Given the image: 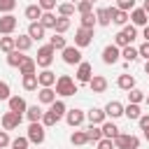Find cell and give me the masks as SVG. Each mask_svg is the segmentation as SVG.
Returning <instances> with one entry per match:
<instances>
[{"label":"cell","instance_id":"cell-52","mask_svg":"<svg viewBox=\"0 0 149 149\" xmlns=\"http://www.w3.org/2000/svg\"><path fill=\"white\" fill-rule=\"evenodd\" d=\"M137 54H140V56H144V58L149 61V42H142V44L137 47Z\"/></svg>","mask_w":149,"mask_h":149},{"label":"cell","instance_id":"cell-23","mask_svg":"<svg viewBox=\"0 0 149 149\" xmlns=\"http://www.w3.org/2000/svg\"><path fill=\"white\" fill-rule=\"evenodd\" d=\"M100 130H102V137H107V140H114V137L119 135V126L112 123V121H105V123L100 126Z\"/></svg>","mask_w":149,"mask_h":149},{"label":"cell","instance_id":"cell-41","mask_svg":"<svg viewBox=\"0 0 149 149\" xmlns=\"http://www.w3.org/2000/svg\"><path fill=\"white\" fill-rule=\"evenodd\" d=\"M56 123H58V119H56V114L47 109V112L42 114V126H44V128H51V126H56Z\"/></svg>","mask_w":149,"mask_h":149},{"label":"cell","instance_id":"cell-16","mask_svg":"<svg viewBox=\"0 0 149 149\" xmlns=\"http://www.w3.org/2000/svg\"><path fill=\"white\" fill-rule=\"evenodd\" d=\"M105 116H112V119L123 116V105H121L119 100H109L107 107H105Z\"/></svg>","mask_w":149,"mask_h":149},{"label":"cell","instance_id":"cell-6","mask_svg":"<svg viewBox=\"0 0 149 149\" xmlns=\"http://www.w3.org/2000/svg\"><path fill=\"white\" fill-rule=\"evenodd\" d=\"M119 58H121V49H119V47H114V44H107V47L102 49V63H107V65H114Z\"/></svg>","mask_w":149,"mask_h":149},{"label":"cell","instance_id":"cell-11","mask_svg":"<svg viewBox=\"0 0 149 149\" xmlns=\"http://www.w3.org/2000/svg\"><path fill=\"white\" fill-rule=\"evenodd\" d=\"M14 30H16V16H12V14L0 16V33L2 35H12Z\"/></svg>","mask_w":149,"mask_h":149},{"label":"cell","instance_id":"cell-13","mask_svg":"<svg viewBox=\"0 0 149 149\" xmlns=\"http://www.w3.org/2000/svg\"><path fill=\"white\" fill-rule=\"evenodd\" d=\"M37 84H40V88H51V86L56 84V74H54L51 70H42V72L37 74Z\"/></svg>","mask_w":149,"mask_h":149},{"label":"cell","instance_id":"cell-58","mask_svg":"<svg viewBox=\"0 0 149 149\" xmlns=\"http://www.w3.org/2000/svg\"><path fill=\"white\" fill-rule=\"evenodd\" d=\"M144 140H147V142H149V130H144Z\"/></svg>","mask_w":149,"mask_h":149},{"label":"cell","instance_id":"cell-45","mask_svg":"<svg viewBox=\"0 0 149 149\" xmlns=\"http://www.w3.org/2000/svg\"><path fill=\"white\" fill-rule=\"evenodd\" d=\"M14 7H16V0H0V12L2 14H12Z\"/></svg>","mask_w":149,"mask_h":149},{"label":"cell","instance_id":"cell-1","mask_svg":"<svg viewBox=\"0 0 149 149\" xmlns=\"http://www.w3.org/2000/svg\"><path fill=\"white\" fill-rule=\"evenodd\" d=\"M77 93V84H74V79L70 77V74H61L58 79H56V95H74Z\"/></svg>","mask_w":149,"mask_h":149},{"label":"cell","instance_id":"cell-42","mask_svg":"<svg viewBox=\"0 0 149 149\" xmlns=\"http://www.w3.org/2000/svg\"><path fill=\"white\" fill-rule=\"evenodd\" d=\"M0 51H5V54L14 51V37H9V35L0 37Z\"/></svg>","mask_w":149,"mask_h":149},{"label":"cell","instance_id":"cell-48","mask_svg":"<svg viewBox=\"0 0 149 149\" xmlns=\"http://www.w3.org/2000/svg\"><path fill=\"white\" fill-rule=\"evenodd\" d=\"M9 98H12L9 95V84L0 79V100H9Z\"/></svg>","mask_w":149,"mask_h":149},{"label":"cell","instance_id":"cell-10","mask_svg":"<svg viewBox=\"0 0 149 149\" xmlns=\"http://www.w3.org/2000/svg\"><path fill=\"white\" fill-rule=\"evenodd\" d=\"M63 61H65L68 65H79V63H81V51H79L77 47H65V49H63Z\"/></svg>","mask_w":149,"mask_h":149},{"label":"cell","instance_id":"cell-8","mask_svg":"<svg viewBox=\"0 0 149 149\" xmlns=\"http://www.w3.org/2000/svg\"><path fill=\"white\" fill-rule=\"evenodd\" d=\"M84 119H86V114L81 112V109H68L65 112V121H68V126H72V128H79L81 123H84Z\"/></svg>","mask_w":149,"mask_h":149},{"label":"cell","instance_id":"cell-51","mask_svg":"<svg viewBox=\"0 0 149 149\" xmlns=\"http://www.w3.org/2000/svg\"><path fill=\"white\" fill-rule=\"evenodd\" d=\"M9 144H12L9 133H7V130H0V149H2V147H9Z\"/></svg>","mask_w":149,"mask_h":149},{"label":"cell","instance_id":"cell-55","mask_svg":"<svg viewBox=\"0 0 149 149\" xmlns=\"http://www.w3.org/2000/svg\"><path fill=\"white\" fill-rule=\"evenodd\" d=\"M142 35H144V42H149V26H144V33Z\"/></svg>","mask_w":149,"mask_h":149},{"label":"cell","instance_id":"cell-38","mask_svg":"<svg viewBox=\"0 0 149 149\" xmlns=\"http://www.w3.org/2000/svg\"><path fill=\"white\" fill-rule=\"evenodd\" d=\"M70 142H72V144H77V147H81V144H86V142H88V137H86V133H84V130H74V133L70 135Z\"/></svg>","mask_w":149,"mask_h":149},{"label":"cell","instance_id":"cell-9","mask_svg":"<svg viewBox=\"0 0 149 149\" xmlns=\"http://www.w3.org/2000/svg\"><path fill=\"white\" fill-rule=\"evenodd\" d=\"M21 114H16V112H5L2 114V128L5 130H14V128H19L21 126Z\"/></svg>","mask_w":149,"mask_h":149},{"label":"cell","instance_id":"cell-24","mask_svg":"<svg viewBox=\"0 0 149 149\" xmlns=\"http://www.w3.org/2000/svg\"><path fill=\"white\" fill-rule=\"evenodd\" d=\"M95 21H98V26H109V23H112L109 7H100V9L95 12Z\"/></svg>","mask_w":149,"mask_h":149},{"label":"cell","instance_id":"cell-30","mask_svg":"<svg viewBox=\"0 0 149 149\" xmlns=\"http://www.w3.org/2000/svg\"><path fill=\"white\" fill-rule=\"evenodd\" d=\"M23 58H26V56H23L21 51H16V49H14V51H9V54H7V65H9V68H19Z\"/></svg>","mask_w":149,"mask_h":149},{"label":"cell","instance_id":"cell-3","mask_svg":"<svg viewBox=\"0 0 149 149\" xmlns=\"http://www.w3.org/2000/svg\"><path fill=\"white\" fill-rule=\"evenodd\" d=\"M54 47L51 44H44V47H40L37 49V58H35V63L42 68V70H49V65L54 63Z\"/></svg>","mask_w":149,"mask_h":149},{"label":"cell","instance_id":"cell-59","mask_svg":"<svg viewBox=\"0 0 149 149\" xmlns=\"http://www.w3.org/2000/svg\"><path fill=\"white\" fill-rule=\"evenodd\" d=\"M144 102H147V105H149V95H144Z\"/></svg>","mask_w":149,"mask_h":149},{"label":"cell","instance_id":"cell-57","mask_svg":"<svg viewBox=\"0 0 149 149\" xmlns=\"http://www.w3.org/2000/svg\"><path fill=\"white\" fill-rule=\"evenodd\" d=\"M144 72H147V77H149V61L144 63Z\"/></svg>","mask_w":149,"mask_h":149},{"label":"cell","instance_id":"cell-56","mask_svg":"<svg viewBox=\"0 0 149 149\" xmlns=\"http://www.w3.org/2000/svg\"><path fill=\"white\" fill-rule=\"evenodd\" d=\"M142 9H144V12L149 14V0H144V5H142Z\"/></svg>","mask_w":149,"mask_h":149},{"label":"cell","instance_id":"cell-7","mask_svg":"<svg viewBox=\"0 0 149 149\" xmlns=\"http://www.w3.org/2000/svg\"><path fill=\"white\" fill-rule=\"evenodd\" d=\"M91 77H93V68H91V63L81 61V63L77 65V81H79V84H88Z\"/></svg>","mask_w":149,"mask_h":149},{"label":"cell","instance_id":"cell-54","mask_svg":"<svg viewBox=\"0 0 149 149\" xmlns=\"http://www.w3.org/2000/svg\"><path fill=\"white\" fill-rule=\"evenodd\" d=\"M112 147H114V142L107 140V137H102V140L98 142V149H112Z\"/></svg>","mask_w":149,"mask_h":149},{"label":"cell","instance_id":"cell-47","mask_svg":"<svg viewBox=\"0 0 149 149\" xmlns=\"http://www.w3.org/2000/svg\"><path fill=\"white\" fill-rule=\"evenodd\" d=\"M28 144H30L28 137H16V140H12L9 147H12V149H28Z\"/></svg>","mask_w":149,"mask_h":149},{"label":"cell","instance_id":"cell-5","mask_svg":"<svg viewBox=\"0 0 149 149\" xmlns=\"http://www.w3.org/2000/svg\"><path fill=\"white\" fill-rule=\"evenodd\" d=\"M28 142H33V144H42L44 142V137H47V133H44V126L37 121V123H30L28 126Z\"/></svg>","mask_w":149,"mask_h":149},{"label":"cell","instance_id":"cell-50","mask_svg":"<svg viewBox=\"0 0 149 149\" xmlns=\"http://www.w3.org/2000/svg\"><path fill=\"white\" fill-rule=\"evenodd\" d=\"M123 33H126V37H128L130 42L137 37V28H135V26H126V28H123Z\"/></svg>","mask_w":149,"mask_h":149},{"label":"cell","instance_id":"cell-27","mask_svg":"<svg viewBox=\"0 0 149 149\" xmlns=\"http://www.w3.org/2000/svg\"><path fill=\"white\" fill-rule=\"evenodd\" d=\"M42 114H44V112H42L37 105H30V107L26 109V116H28V121H30V123H37V121H42Z\"/></svg>","mask_w":149,"mask_h":149},{"label":"cell","instance_id":"cell-21","mask_svg":"<svg viewBox=\"0 0 149 149\" xmlns=\"http://www.w3.org/2000/svg\"><path fill=\"white\" fill-rule=\"evenodd\" d=\"M109 16H112V23H116V26H126V21H128V12H121L116 7H109Z\"/></svg>","mask_w":149,"mask_h":149},{"label":"cell","instance_id":"cell-36","mask_svg":"<svg viewBox=\"0 0 149 149\" xmlns=\"http://www.w3.org/2000/svg\"><path fill=\"white\" fill-rule=\"evenodd\" d=\"M40 23L44 26V30H47V28H54V26H56V16H54L51 12H42V16H40Z\"/></svg>","mask_w":149,"mask_h":149},{"label":"cell","instance_id":"cell-32","mask_svg":"<svg viewBox=\"0 0 149 149\" xmlns=\"http://www.w3.org/2000/svg\"><path fill=\"white\" fill-rule=\"evenodd\" d=\"M123 114H126L128 119H135V121L142 116V112H140V105H133V102H128V105L123 107Z\"/></svg>","mask_w":149,"mask_h":149},{"label":"cell","instance_id":"cell-49","mask_svg":"<svg viewBox=\"0 0 149 149\" xmlns=\"http://www.w3.org/2000/svg\"><path fill=\"white\" fill-rule=\"evenodd\" d=\"M37 5L42 7V12H51V9L56 7V0H40Z\"/></svg>","mask_w":149,"mask_h":149},{"label":"cell","instance_id":"cell-20","mask_svg":"<svg viewBox=\"0 0 149 149\" xmlns=\"http://www.w3.org/2000/svg\"><path fill=\"white\" fill-rule=\"evenodd\" d=\"M116 86L121 88V91H130V88H135V77L133 74H119V79H116Z\"/></svg>","mask_w":149,"mask_h":149},{"label":"cell","instance_id":"cell-17","mask_svg":"<svg viewBox=\"0 0 149 149\" xmlns=\"http://www.w3.org/2000/svg\"><path fill=\"white\" fill-rule=\"evenodd\" d=\"M88 123L91 126H102L105 123V109H100V107H93V109H88Z\"/></svg>","mask_w":149,"mask_h":149},{"label":"cell","instance_id":"cell-26","mask_svg":"<svg viewBox=\"0 0 149 149\" xmlns=\"http://www.w3.org/2000/svg\"><path fill=\"white\" fill-rule=\"evenodd\" d=\"M49 112H54V114H56V119L61 121V119L65 116V112H68V107H65V102H63V100H54V102L49 105Z\"/></svg>","mask_w":149,"mask_h":149},{"label":"cell","instance_id":"cell-39","mask_svg":"<svg viewBox=\"0 0 149 149\" xmlns=\"http://www.w3.org/2000/svg\"><path fill=\"white\" fill-rule=\"evenodd\" d=\"M95 26H98V21H95V14H93V12L81 16V28H88V30H93Z\"/></svg>","mask_w":149,"mask_h":149},{"label":"cell","instance_id":"cell-28","mask_svg":"<svg viewBox=\"0 0 149 149\" xmlns=\"http://www.w3.org/2000/svg\"><path fill=\"white\" fill-rule=\"evenodd\" d=\"M40 16H42V7L40 5H28L26 7V19H30V23L40 21Z\"/></svg>","mask_w":149,"mask_h":149},{"label":"cell","instance_id":"cell-14","mask_svg":"<svg viewBox=\"0 0 149 149\" xmlns=\"http://www.w3.org/2000/svg\"><path fill=\"white\" fill-rule=\"evenodd\" d=\"M7 102H9V112H16V114H21V116H23L26 109H28V105H26V100H23L21 95H12Z\"/></svg>","mask_w":149,"mask_h":149},{"label":"cell","instance_id":"cell-2","mask_svg":"<svg viewBox=\"0 0 149 149\" xmlns=\"http://www.w3.org/2000/svg\"><path fill=\"white\" fill-rule=\"evenodd\" d=\"M112 142H114V147H116V149H140V137H137V135L119 133Z\"/></svg>","mask_w":149,"mask_h":149},{"label":"cell","instance_id":"cell-46","mask_svg":"<svg viewBox=\"0 0 149 149\" xmlns=\"http://www.w3.org/2000/svg\"><path fill=\"white\" fill-rule=\"evenodd\" d=\"M91 9H93V2H88V0H81L79 5H77V12L84 16V14H91Z\"/></svg>","mask_w":149,"mask_h":149},{"label":"cell","instance_id":"cell-25","mask_svg":"<svg viewBox=\"0 0 149 149\" xmlns=\"http://www.w3.org/2000/svg\"><path fill=\"white\" fill-rule=\"evenodd\" d=\"M37 100H40V102H44V105H51V102L56 100V91H54V88H40Z\"/></svg>","mask_w":149,"mask_h":149},{"label":"cell","instance_id":"cell-53","mask_svg":"<svg viewBox=\"0 0 149 149\" xmlns=\"http://www.w3.org/2000/svg\"><path fill=\"white\" fill-rule=\"evenodd\" d=\"M137 123H140L142 130H149V114H142V116L137 119Z\"/></svg>","mask_w":149,"mask_h":149},{"label":"cell","instance_id":"cell-33","mask_svg":"<svg viewBox=\"0 0 149 149\" xmlns=\"http://www.w3.org/2000/svg\"><path fill=\"white\" fill-rule=\"evenodd\" d=\"M84 133H86L88 142H100V140H102V130H100L98 126H88V128H86Z\"/></svg>","mask_w":149,"mask_h":149},{"label":"cell","instance_id":"cell-31","mask_svg":"<svg viewBox=\"0 0 149 149\" xmlns=\"http://www.w3.org/2000/svg\"><path fill=\"white\" fill-rule=\"evenodd\" d=\"M49 44L54 47V51H56V49H58V51H63V49L68 47L65 37H63V35H58V33H54V37H49Z\"/></svg>","mask_w":149,"mask_h":149},{"label":"cell","instance_id":"cell-15","mask_svg":"<svg viewBox=\"0 0 149 149\" xmlns=\"http://www.w3.org/2000/svg\"><path fill=\"white\" fill-rule=\"evenodd\" d=\"M88 86H91L93 93H105V91H107V79H105L102 74H93L91 81H88Z\"/></svg>","mask_w":149,"mask_h":149},{"label":"cell","instance_id":"cell-18","mask_svg":"<svg viewBox=\"0 0 149 149\" xmlns=\"http://www.w3.org/2000/svg\"><path fill=\"white\" fill-rule=\"evenodd\" d=\"M30 47H33V40L28 37V33H26V35H19V37H14V49H16V51L26 54Z\"/></svg>","mask_w":149,"mask_h":149},{"label":"cell","instance_id":"cell-44","mask_svg":"<svg viewBox=\"0 0 149 149\" xmlns=\"http://www.w3.org/2000/svg\"><path fill=\"white\" fill-rule=\"evenodd\" d=\"M116 9H121V12H133V9H135V0H116Z\"/></svg>","mask_w":149,"mask_h":149},{"label":"cell","instance_id":"cell-4","mask_svg":"<svg viewBox=\"0 0 149 149\" xmlns=\"http://www.w3.org/2000/svg\"><path fill=\"white\" fill-rule=\"evenodd\" d=\"M93 42V30H88V28H77L74 30V47L77 49H84V47H88Z\"/></svg>","mask_w":149,"mask_h":149},{"label":"cell","instance_id":"cell-34","mask_svg":"<svg viewBox=\"0 0 149 149\" xmlns=\"http://www.w3.org/2000/svg\"><path fill=\"white\" fill-rule=\"evenodd\" d=\"M74 12H77V7H74L72 2H61V5H58V14L65 16V19H70Z\"/></svg>","mask_w":149,"mask_h":149},{"label":"cell","instance_id":"cell-60","mask_svg":"<svg viewBox=\"0 0 149 149\" xmlns=\"http://www.w3.org/2000/svg\"><path fill=\"white\" fill-rule=\"evenodd\" d=\"M88 2H95V0H88Z\"/></svg>","mask_w":149,"mask_h":149},{"label":"cell","instance_id":"cell-37","mask_svg":"<svg viewBox=\"0 0 149 149\" xmlns=\"http://www.w3.org/2000/svg\"><path fill=\"white\" fill-rule=\"evenodd\" d=\"M142 100H144V91H140V88H130V91H128V102L140 105Z\"/></svg>","mask_w":149,"mask_h":149},{"label":"cell","instance_id":"cell-12","mask_svg":"<svg viewBox=\"0 0 149 149\" xmlns=\"http://www.w3.org/2000/svg\"><path fill=\"white\" fill-rule=\"evenodd\" d=\"M128 19L133 21V26H135V28H137V26H142V28H144V26H149V23H147V21H149V14H147L142 7H140V9H133V12L128 14Z\"/></svg>","mask_w":149,"mask_h":149},{"label":"cell","instance_id":"cell-19","mask_svg":"<svg viewBox=\"0 0 149 149\" xmlns=\"http://www.w3.org/2000/svg\"><path fill=\"white\" fill-rule=\"evenodd\" d=\"M44 33H47V30H44V26H42L40 21H33V23L28 26V37H30V40H42Z\"/></svg>","mask_w":149,"mask_h":149},{"label":"cell","instance_id":"cell-43","mask_svg":"<svg viewBox=\"0 0 149 149\" xmlns=\"http://www.w3.org/2000/svg\"><path fill=\"white\" fill-rule=\"evenodd\" d=\"M128 44H130V40L126 37V33H123V30H119V33L114 35V47L123 49V47H128Z\"/></svg>","mask_w":149,"mask_h":149},{"label":"cell","instance_id":"cell-40","mask_svg":"<svg viewBox=\"0 0 149 149\" xmlns=\"http://www.w3.org/2000/svg\"><path fill=\"white\" fill-rule=\"evenodd\" d=\"M68 28H70V19H65V16H58V19H56V26H54V30H56L58 35H63Z\"/></svg>","mask_w":149,"mask_h":149},{"label":"cell","instance_id":"cell-35","mask_svg":"<svg viewBox=\"0 0 149 149\" xmlns=\"http://www.w3.org/2000/svg\"><path fill=\"white\" fill-rule=\"evenodd\" d=\"M37 74H23V88L26 91H37Z\"/></svg>","mask_w":149,"mask_h":149},{"label":"cell","instance_id":"cell-22","mask_svg":"<svg viewBox=\"0 0 149 149\" xmlns=\"http://www.w3.org/2000/svg\"><path fill=\"white\" fill-rule=\"evenodd\" d=\"M35 68H37V63H35V58H30V56H26V58L21 61V65H19V72H21V74H35Z\"/></svg>","mask_w":149,"mask_h":149},{"label":"cell","instance_id":"cell-29","mask_svg":"<svg viewBox=\"0 0 149 149\" xmlns=\"http://www.w3.org/2000/svg\"><path fill=\"white\" fill-rule=\"evenodd\" d=\"M121 58H123V61H128V63H133V61H137V58H140V54H137V49H135V47H130V44H128V47H123V49H121Z\"/></svg>","mask_w":149,"mask_h":149}]
</instances>
